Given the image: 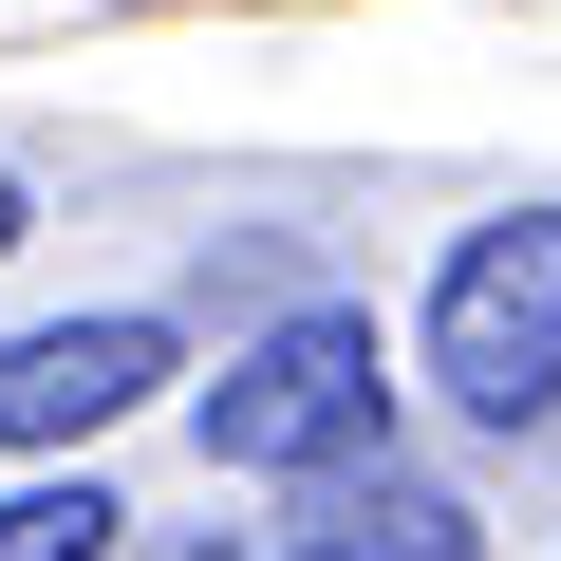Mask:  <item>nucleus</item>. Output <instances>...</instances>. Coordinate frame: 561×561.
I'll return each instance as SVG.
<instances>
[{"instance_id":"nucleus-5","label":"nucleus","mask_w":561,"mask_h":561,"mask_svg":"<svg viewBox=\"0 0 561 561\" xmlns=\"http://www.w3.org/2000/svg\"><path fill=\"white\" fill-rule=\"evenodd\" d=\"M113 524H131L113 486H0V561H94Z\"/></svg>"},{"instance_id":"nucleus-4","label":"nucleus","mask_w":561,"mask_h":561,"mask_svg":"<svg viewBox=\"0 0 561 561\" xmlns=\"http://www.w3.org/2000/svg\"><path fill=\"white\" fill-rule=\"evenodd\" d=\"M300 561H468V505L356 449V468H319V524H300Z\"/></svg>"},{"instance_id":"nucleus-6","label":"nucleus","mask_w":561,"mask_h":561,"mask_svg":"<svg viewBox=\"0 0 561 561\" xmlns=\"http://www.w3.org/2000/svg\"><path fill=\"white\" fill-rule=\"evenodd\" d=\"M0 243H20V187H0Z\"/></svg>"},{"instance_id":"nucleus-3","label":"nucleus","mask_w":561,"mask_h":561,"mask_svg":"<svg viewBox=\"0 0 561 561\" xmlns=\"http://www.w3.org/2000/svg\"><path fill=\"white\" fill-rule=\"evenodd\" d=\"M169 393V319H57V337H0V449H76L113 412Z\"/></svg>"},{"instance_id":"nucleus-1","label":"nucleus","mask_w":561,"mask_h":561,"mask_svg":"<svg viewBox=\"0 0 561 561\" xmlns=\"http://www.w3.org/2000/svg\"><path fill=\"white\" fill-rule=\"evenodd\" d=\"M431 375H449V412H486V431H542V412H561V206H505V225L449 243V280H431Z\"/></svg>"},{"instance_id":"nucleus-2","label":"nucleus","mask_w":561,"mask_h":561,"mask_svg":"<svg viewBox=\"0 0 561 561\" xmlns=\"http://www.w3.org/2000/svg\"><path fill=\"white\" fill-rule=\"evenodd\" d=\"M375 412H393V356H375V319L300 300L280 337H243V356H225V393H206V449H225V468H280V486H319V468H356V449H375Z\"/></svg>"}]
</instances>
